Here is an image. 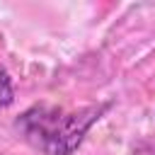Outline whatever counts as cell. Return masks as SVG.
I'll return each mask as SVG.
<instances>
[{
	"label": "cell",
	"instance_id": "cell-2",
	"mask_svg": "<svg viewBox=\"0 0 155 155\" xmlns=\"http://www.w3.org/2000/svg\"><path fill=\"white\" fill-rule=\"evenodd\" d=\"M12 102H15V85L10 73L0 65V109H7Z\"/></svg>",
	"mask_w": 155,
	"mask_h": 155
},
{
	"label": "cell",
	"instance_id": "cell-1",
	"mask_svg": "<svg viewBox=\"0 0 155 155\" xmlns=\"http://www.w3.org/2000/svg\"><path fill=\"white\" fill-rule=\"evenodd\" d=\"M109 109V102L97 107H82L75 111H65L63 107L41 102L24 109L15 121V128L31 148L44 155H73L82 145L87 131Z\"/></svg>",
	"mask_w": 155,
	"mask_h": 155
}]
</instances>
